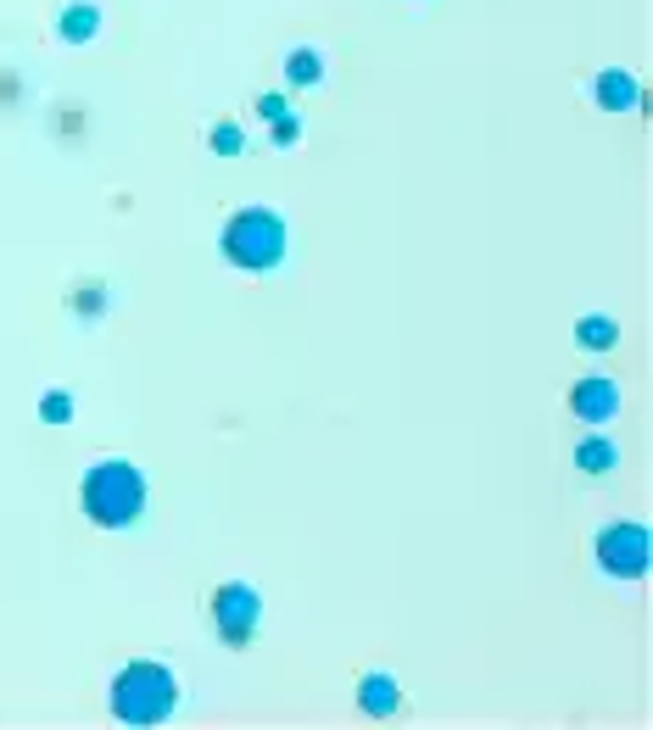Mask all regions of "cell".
Masks as SVG:
<instances>
[{
    "label": "cell",
    "mask_w": 653,
    "mask_h": 730,
    "mask_svg": "<svg viewBox=\"0 0 653 730\" xmlns=\"http://www.w3.org/2000/svg\"><path fill=\"white\" fill-rule=\"evenodd\" d=\"M179 702V686L162 664H129L112 686V713L123 724H162Z\"/></svg>",
    "instance_id": "cell-1"
},
{
    "label": "cell",
    "mask_w": 653,
    "mask_h": 730,
    "mask_svg": "<svg viewBox=\"0 0 653 730\" xmlns=\"http://www.w3.org/2000/svg\"><path fill=\"white\" fill-rule=\"evenodd\" d=\"M140 508H145V480H140V469H129V464H101V469L85 475V513H90L96 524L123 530V524L140 519Z\"/></svg>",
    "instance_id": "cell-2"
},
{
    "label": "cell",
    "mask_w": 653,
    "mask_h": 730,
    "mask_svg": "<svg viewBox=\"0 0 653 730\" xmlns=\"http://www.w3.org/2000/svg\"><path fill=\"white\" fill-rule=\"evenodd\" d=\"M224 251H229L235 268H252V273L274 268L285 257V224H280V213H269V207L235 213L229 229H224Z\"/></svg>",
    "instance_id": "cell-3"
},
{
    "label": "cell",
    "mask_w": 653,
    "mask_h": 730,
    "mask_svg": "<svg viewBox=\"0 0 653 730\" xmlns=\"http://www.w3.org/2000/svg\"><path fill=\"white\" fill-rule=\"evenodd\" d=\"M258 619H263V602H258L252 586H224L213 597V624H218V635L229 647H247L258 635Z\"/></svg>",
    "instance_id": "cell-4"
},
{
    "label": "cell",
    "mask_w": 653,
    "mask_h": 730,
    "mask_svg": "<svg viewBox=\"0 0 653 730\" xmlns=\"http://www.w3.org/2000/svg\"><path fill=\"white\" fill-rule=\"evenodd\" d=\"M598 564L609 575H642L647 569V530L642 524H614L598 535Z\"/></svg>",
    "instance_id": "cell-5"
},
{
    "label": "cell",
    "mask_w": 653,
    "mask_h": 730,
    "mask_svg": "<svg viewBox=\"0 0 653 730\" xmlns=\"http://www.w3.org/2000/svg\"><path fill=\"white\" fill-rule=\"evenodd\" d=\"M614 407H620V396H614L609 380H581L569 391V413H581V418H609Z\"/></svg>",
    "instance_id": "cell-6"
},
{
    "label": "cell",
    "mask_w": 653,
    "mask_h": 730,
    "mask_svg": "<svg viewBox=\"0 0 653 730\" xmlns=\"http://www.w3.org/2000/svg\"><path fill=\"white\" fill-rule=\"evenodd\" d=\"M363 713H374V719H391L396 713V686L385 675H369L363 680Z\"/></svg>",
    "instance_id": "cell-7"
},
{
    "label": "cell",
    "mask_w": 653,
    "mask_h": 730,
    "mask_svg": "<svg viewBox=\"0 0 653 730\" xmlns=\"http://www.w3.org/2000/svg\"><path fill=\"white\" fill-rule=\"evenodd\" d=\"M598 101H603V107H636L631 73H603V78H598Z\"/></svg>",
    "instance_id": "cell-8"
},
{
    "label": "cell",
    "mask_w": 653,
    "mask_h": 730,
    "mask_svg": "<svg viewBox=\"0 0 653 730\" xmlns=\"http://www.w3.org/2000/svg\"><path fill=\"white\" fill-rule=\"evenodd\" d=\"M576 458H581V469H587V475H603V469H614V446L592 435V440H581Z\"/></svg>",
    "instance_id": "cell-9"
},
{
    "label": "cell",
    "mask_w": 653,
    "mask_h": 730,
    "mask_svg": "<svg viewBox=\"0 0 653 730\" xmlns=\"http://www.w3.org/2000/svg\"><path fill=\"white\" fill-rule=\"evenodd\" d=\"M62 34H67V40H90V34H96V7H73V12L62 18Z\"/></svg>",
    "instance_id": "cell-10"
},
{
    "label": "cell",
    "mask_w": 653,
    "mask_h": 730,
    "mask_svg": "<svg viewBox=\"0 0 653 730\" xmlns=\"http://www.w3.org/2000/svg\"><path fill=\"white\" fill-rule=\"evenodd\" d=\"M285 73H291V84H313V78H318V56H313V51H296V56L285 62Z\"/></svg>",
    "instance_id": "cell-11"
},
{
    "label": "cell",
    "mask_w": 653,
    "mask_h": 730,
    "mask_svg": "<svg viewBox=\"0 0 653 730\" xmlns=\"http://www.w3.org/2000/svg\"><path fill=\"white\" fill-rule=\"evenodd\" d=\"M581 340H587V346H614V324H609V318H587V324H581Z\"/></svg>",
    "instance_id": "cell-12"
},
{
    "label": "cell",
    "mask_w": 653,
    "mask_h": 730,
    "mask_svg": "<svg viewBox=\"0 0 653 730\" xmlns=\"http://www.w3.org/2000/svg\"><path fill=\"white\" fill-rule=\"evenodd\" d=\"M67 413H73V407H67V396H62V391H51V396H45V418H51V424H62Z\"/></svg>",
    "instance_id": "cell-13"
},
{
    "label": "cell",
    "mask_w": 653,
    "mask_h": 730,
    "mask_svg": "<svg viewBox=\"0 0 653 730\" xmlns=\"http://www.w3.org/2000/svg\"><path fill=\"white\" fill-rule=\"evenodd\" d=\"M213 140H218V151H240V129H235V123H218Z\"/></svg>",
    "instance_id": "cell-14"
},
{
    "label": "cell",
    "mask_w": 653,
    "mask_h": 730,
    "mask_svg": "<svg viewBox=\"0 0 653 730\" xmlns=\"http://www.w3.org/2000/svg\"><path fill=\"white\" fill-rule=\"evenodd\" d=\"M274 140H280V145H291V140H296V123H291V118H280V129H274Z\"/></svg>",
    "instance_id": "cell-15"
}]
</instances>
